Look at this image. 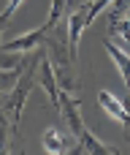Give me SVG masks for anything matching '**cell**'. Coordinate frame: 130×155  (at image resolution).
Wrapping results in <instances>:
<instances>
[{
  "instance_id": "obj_1",
  "label": "cell",
  "mask_w": 130,
  "mask_h": 155,
  "mask_svg": "<svg viewBox=\"0 0 130 155\" xmlns=\"http://www.w3.org/2000/svg\"><path fill=\"white\" fill-rule=\"evenodd\" d=\"M38 60H41V57H33V60H30V68H27V74H22V76H19V82H16V84L8 90L5 101L0 104L3 114H5V117H8V123H11V134H16V128H19V117H22V109H24V104H27V95H30V90H33V84H35Z\"/></svg>"
},
{
  "instance_id": "obj_2",
  "label": "cell",
  "mask_w": 130,
  "mask_h": 155,
  "mask_svg": "<svg viewBox=\"0 0 130 155\" xmlns=\"http://www.w3.org/2000/svg\"><path fill=\"white\" fill-rule=\"evenodd\" d=\"M41 147L43 153L49 155H62V153H76L79 147V139L71 134V128H60V125H49L43 134H41Z\"/></svg>"
},
{
  "instance_id": "obj_3",
  "label": "cell",
  "mask_w": 130,
  "mask_h": 155,
  "mask_svg": "<svg viewBox=\"0 0 130 155\" xmlns=\"http://www.w3.org/2000/svg\"><path fill=\"white\" fill-rule=\"evenodd\" d=\"M87 27H90V22H87V3H81L79 8H73L68 14V22H65V38H68V57L71 60H76L81 35H84Z\"/></svg>"
},
{
  "instance_id": "obj_4",
  "label": "cell",
  "mask_w": 130,
  "mask_h": 155,
  "mask_svg": "<svg viewBox=\"0 0 130 155\" xmlns=\"http://www.w3.org/2000/svg\"><path fill=\"white\" fill-rule=\"evenodd\" d=\"M98 106H100L103 114H109V120L130 128V112H128V106H125V101L119 95H114L111 90H100L98 93Z\"/></svg>"
},
{
  "instance_id": "obj_5",
  "label": "cell",
  "mask_w": 130,
  "mask_h": 155,
  "mask_svg": "<svg viewBox=\"0 0 130 155\" xmlns=\"http://www.w3.org/2000/svg\"><path fill=\"white\" fill-rule=\"evenodd\" d=\"M57 109L62 112L65 125L71 128V134L79 139V136L87 131V125H84V120H81V109H79V101L73 98V93H60V104H57Z\"/></svg>"
},
{
  "instance_id": "obj_6",
  "label": "cell",
  "mask_w": 130,
  "mask_h": 155,
  "mask_svg": "<svg viewBox=\"0 0 130 155\" xmlns=\"http://www.w3.org/2000/svg\"><path fill=\"white\" fill-rule=\"evenodd\" d=\"M35 79H38V84L46 90L49 101L57 106V104H60V84H57V74H54V65H52V60H49V57H41V60H38Z\"/></svg>"
},
{
  "instance_id": "obj_7",
  "label": "cell",
  "mask_w": 130,
  "mask_h": 155,
  "mask_svg": "<svg viewBox=\"0 0 130 155\" xmlns=\"http://www.w3.org/2000/svg\"><path fill=\"white\" fill-rule=\"evenodd\" d=\"M46 33H49L46 27L27 30L24 35H19V38H14V41H5V44H0V49H5V52H24V54H30V52H35V49L43 44Z\"/></svg>"
},
{
  "instance_id": "obj_8",
  "label": "cell",
  "mask_w": 130,
  "mask_h": 155,
  "mask_svg": "<svg viewBox=\"0 0 130 155\" xmlns=\"http://www.w3.org/2000/svg\"><path fill=\"white\" fill-rule=\"evenodd\" d=\"M103 49H106L109 57L114 60V65H117L122 82H125V87L130 90V54H125V49H119V46H117L114 41H109V38H103Z\"/></svg>"
},
{
  "instance_id": "obj_9",
  "label": "cell",
  "mask_w": 130,
  "mask_h": 155,
  "mask_svg": "<svg viewBox=\"0 0 130 155\" xmlns=\"http://www.w3.org/2000/svg\"><path fill=\"white\" fill-rule=\"evenodd\" d=\"M76 153H95V155H109V153H117V147H111V144H103L90 128L79 136V147H76Z\"/></svg>"
},
{
  "instance_id": "obj_10",
  "label": "cell",
  "mask_w": 130,
  "mask_h": 155,
  "mask_svg": "<svg viewBox=\"0 0 130 155\" xmlns=\"http://www.w3.org/2000/svg\"><path fill=\"white\" fill-rule=\"evenodd\" d=\"M24 60H27L24 52H5V49H0V71H19Z\"/></svg>"
},
{
  "instance_id": "obj_11",
  "label": "cell",
  "mask_w": 130,
  "mask_h": 155,
  "mask_svg": "<svg viewBox=\"0 0 130 155\" xmlns=\"http://www.w3.org/2000/svg\"><path fill=\"white\" fill-rule=\"evenodd\" d=\"M111 3H114V0H90V3H87V22L92 25V22H95V16H98L100 11H106Z\"/></svg>"
},
{
  "instance_id": "obj_12",
  "label": "cell",
  "mask_w": 130,
  "mask_h": 155,
  "mask_svg": "<svg viewBox=\"0 0 130 155\" xmlns=\"http://www.w3.org/2000/svg\"><path fill=\"white\" fill-rule=\"evenodd\" d=\"M19 82V71H0V95H5Z\"/></svg>"
},
{
  "instance_id": "obj_13",
  "label": "cell",
  "mask_w": 130,
  "mask_h": 155,
  "mask_svg": "<svg viewBox=\"0 0 130 155\" xmlns=\"http://www.w3.org/2000/svg\"><path fill=\"white\" fill-rule=\"evenodd\" d=\"M22 3H24V0H8V5H5V8H3V14H0V16H3V19H5V22H8V19H11V16H14V11H16V8H19V5H22Z\"/></svg>"
},
{
  "instance_id": "obj_14",
  "label": "cell",
  "mask_w": 130,
  "mask_h": 155,
  "mask_svg": "<svg viewBox=\"0 0 130 155\" xmlns=\"http://www.w3.org/2000/svg\"><path fill=\"white\" fill-rule=\"evenodd\" d=\"M3 30H5V19L0 16V35H3Z\"/></svg>"
}]
</instances>
